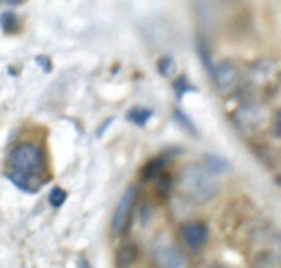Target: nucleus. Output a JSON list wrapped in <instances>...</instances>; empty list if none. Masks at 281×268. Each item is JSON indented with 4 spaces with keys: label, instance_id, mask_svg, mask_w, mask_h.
<instances>
[{
    "label": "nucleus",
    "instance_id": "obj_1",
    "mask_svg": "<svg viewBox=\"0 0 281 268\" xmlns=\"http://www.w3.org/2000/svg\"><path fill=\"white\" fill-rule=\"evenodd\" d=\"M46 158L37 143H18L9 154V180L24 192H37L44 182Z\"/></svg>",
    "mask_w": 281,
    "mask_h": 268
},
{
    "label": "nucleus",
    "instance_id": "obj_2",
    "mask_svg": "<svg viewBox=\"0 0 281 268\" xmlns=\"http://www.w3.org/2000/svg\"><path fill=\"white\" fill-rule=\"evenodd\" d=\"M180 192L189 200L196 202H207V200L216 198L220 192L218 178L207 172L202 165H189L180 174Z\"/></svg>",
    "mask_w": 281,
    "mask_h": 268
},
{
    "label": "nucleus",
    "instance_id": "obj_3",
    "mask_svg": "<svg viewBox=\"0 0 281 268\" xmlns=\"http://www.w3.org/2000/svg\"><path fill=\"white\" fill-rule=\"evenodd\" d=\"M136 194H139V189H136V185H132L125 189V194L121 196L117 209H114V214H112V233L114 236H121V233L128 231L130 220H132V211H134V204H136Z\"/></svg>",
    "mask_w": 281,
    "mask_h": 268
},
{
    "label": "nucleus",
    "instance_id": "obj_4",
    "mask_svg": "<svg viewBox=\"0 0 281 268\" xmlns=\"http://www.w3.org/2000/svg\"><path fill=\"white\" fill-rule=\"evenodd\" d=\"M211 75H213V82H216L218 90L222 94L235 92L240 88V84H242L240 68L233 62H229V60H224V62H220V64H213Z\"/></svg>",
    "mask_w": 281,
    "mask_h": 268
},
{
    "label": "nucleus",
    "instance_id": "obj_5",
    "mask_svg": "<svg viewBox=\"0 0 281 268\" xmlns=\"http://www.w3.org/2000/svg\"><path fill=\"white\" fill-rule=\"evenodd\" d=\"M154 262L158 268H185V255L180 253V248L174 242H169L167 238L158 240L154 244Z\"/></svg>",
    "mask_w": 281,
    "mask_h": 268
},
{
    "label": "nucleus",
    "instance_id": "obj_6",
    "mask_svg": "<svg viewBox=\"0 0 281 268\" xmlns=\"http://www.w3.org/2000/svg\"><path fill=\"white\" fill-rule=\"evenodd\" d=\"M180 238H183L187 248L200 250V248H205V244L209 240V226L205 222H198V220L185 222V224L180 226Z\"/></svg>",
    "mask_w": 281,
    "mask_h": 268
},
{
    "label": "nucleus",
    "instance_id": "obj_7",
    "mask_svg": "<svg viewBox=\"0 0 281 268\" xmlns=\"http://www.w3.org/2000/svg\"><path fill=\"white\" fill-rule=\"evenodd\" d=\"M235 124L242 130H251V128H260L264 124V108L257 104H249L235 112Z\"/></svg>",
    "mask_w": 281,
    "mask_h": 268
},
{
    "label": "nucleus",
    "instance_id": "obj_8",
    "mask_svg": "<svg viewBox=\"0 0 281 268\" xmlns=\"http://www.w3.org/2000/svg\"><path fill=\"white\" fill-rule=\"evenodd\" d=\"M134 260H136L134 244H123V246H119V250H117V266L119 268H130L134 264Z\"/></svg>",
    "mask_w": 281,
    "mask_h": 268
},
{
    "label": "nucleus",
    "instance_id": "obj_9",
    "mask_svg": "<svg viewBox=\"0 0 281 268\" xmlns=\"http://www.w3.org/2000/svg\"><path fill=\"white\" fill-rule=\"evenodd\" d=\"M163 170H165V158H152L150 163L143 167L141 176L143 180H156L158 176H163Z\"/></svg>",
    "mask_w": 281,
    "mask_h": 268
},
{
    "label": "nucleus",
    "instance_id": "obj_10",
    "mask_svg": "<svg viewBox=\"0 0 281 268\" xmlns=\"http://www.w3.org/2000/svg\"><path fill=\"white\" fill-rule=\"evenodd\" d=\"M202 167H205L207 172H211L213 176L224 174V172L231 170V165L224 158H220V156H205V165H202Z\"/></svg>",
    "mask_w": 281,
    "mask_h": 268
},
{
    "label": "nucleus",
    "instance_id": "obj_11",
    "mask_svg": "<svg viewBox=\"0 0 281 268\" xmlns=\"http://www.w3.org/2000/svg\"><path fill=\"white\" fill-rule=\"evenodd\" d=\"M128 119L136 126H145L152 119V110L150 108H132L128 112Z\"/></svg>",
    "mask_w": 281,
    "mask_h": 268
},
{
    "label": "nucleus",
    "instance_id": "obj_12",
    "mask_svg": "<svg viewBox=\"0 0 281 268\" xmlns=\"http://www.w3.org/2000/svg\"><path fill=\"white\" fill-rule=\"evenodd\" d=\"M0 26H2L7 33L18 31V18L13 16V11H4V14H0Z\"/></svg>",
    "mask_w": 281,
    "mask_h": 268
},
{
    "label": "nucleus",
    "instance_id": "obj_13",
    "mask_svg": "<svg viewBox=\"0 0 281 268\" xmlns=\"http://www.w3.org/2000/svg\"><path fill=\"white\" fill-rule=\"evenodd\" d=\"M198 53H200V58H202V62H205V66H207V70L211 72L213 64H211V55H209V48H207V42L205 40L198 42Z\"/></svg>",
    "mask_w": 281,
    "mask_h": 268
},
{
    "label": "nucleus",
    "instance_id": "obj_14",
    "mask_svg": "<svg viewBox=\"0 0 281 268\" xmlns=\"http://www.w3.org/2000/svg\"><path fill=\"white\" fill-rule=\"evenodd\" d=\"M48 200H51L53 206H62L66 202V192L64 189H59V187H55L51 192V196H48Z\"/></svg>",
    "mask_w": 281,
    "mask_h": 268
},
{
    "label": "nucleus",
    "instance_id": "obj_15",
    "mask_svg": "<svg viewBox=\"0 0 281 268\" xmlns=\"http://www.w3.org/2000/svg\"><path fill=\"white\" fill-rule=\"evenodd\" d=\"M156 180H158V194H161V196H167V194L172 192V178L169 176H158Z\"/></svg>",
    "mask_w": 281,
    "mask_h": 268
},
{
    "label": "nucleus",
    "instance_id": "obj_16",
    "mask_svg": "<svg viewBox=\"0 0 281 268\" xmlns=\"http://www.w3.org/2000/svg\"><path fill=\"white\" fill-rule=\"evenodd\" d=\"M174 116H176V119H178L180 121V124H183L185 128H187V130H189L191 134H196V128L194 126H191V121L189 119H187V116L183 114V112H180V110H176V112H174Z\"/></svg>",
    "mask_w": 281,
    "mask_h": 268
},
{
    "label": "nucleus",
    "instance_id": "obj_17",
    "mask_svg": "<svg viewBox=\"0 0 281 268\" xmlns=\"http://www.w3.org/2000/svg\"><path fill=\"white\" fill-rule=\"evenodd\" d=\"M176 88H178V94H183L185 90H196L194 86H187L185 80H178V82H176Z\"/></svg>",
    "mask_w": 281,
    "mask_h": 268
},
{
    "label": "nucleus",
    "instance_id": "obj_18",
    "mask_svg": "<svg viewBox=\"0 0 281 268\" xmlns=\"http://www.w3.org/2000/svg\"><path fill=\"white\" fill-rule=\"evenodd\" d=\"M79 266H81V268H92L90 264H88V262H79Z\"/></svg>",
    "mask_w": 281,
    "mask_h": 268
},
{
    "label": "nucleus",
    "instance_id": "obj_19",
    "mask_svg": "<svg viewBox=\"0 0 281 268\" xmlns=\"http://www.w3.org/2000/svg\"><path fill=\"white\" fill-rule=\"evenodd\" d=\"M9 4H18V2H22V0H7Z\"/></svg>",
    "mask_w": 281,
    "mask_h": 268
}]
</instances>
